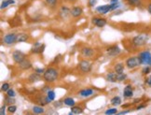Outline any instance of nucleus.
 <instances>
[{
  "mask_svg": "<svg viewBox=\"0 0 151 115\" xmlns=\"http://www.w3.org/2000/svg\"><path fill=\"white\" fill-rule=\"evenodd\" d=\"M58 77H59V72L54 67L47 68L43 74V79L49 83L54 82L55 80H58Z\"/></svg>",
  "mask_w": 151,
  "mask_h": 115,
  "instance_id": "obj_1",
  "label": "nucleus"
},
{
  "mask_svg": "<svg viewBox=\"0 0 151 115\" xmlns=\"http://www.w3.org/2000/svg\"><path fill=\"white\" fill-rule=\"evenodd\" d=\"M148 35H147V34H140V35H138L136 37H134L132 38V45L135 46V47L139 48V47H143V46H145L147 41H148Z\"/></svg>",
  "mask_w": 151,
  "mask_h": 115,
  "instance_id": "obj_2",
  "label": "nucleus"
},
{
  "mask_svg": "<svg viewBox=\"0 0 151 115\" xmlns=\"http://www.w3.org/2000/svg\"><path fill=\"white\" fill-rule=\"evenodd\" d=\"M138 58L140 60L141 65H147L151 67V53L148 51H145L139 54Z\"/></svg>",
  "mask_w": 151,
  "mask_h": 115,
  "instance_id": "obj_3",
  "label": "nucleus"
},
{
  "mask_svg": "<svg viewBox=\"0 0 151 115\" xmlns=\"http://www.w3.org/2000/svg\"><path fill=\"white\" fill-rule=\"evenodd\" d=\"M125 65L128 68H129V69H133V68H135V67L140 66L141 63L138 58V56H132V57H129V58L126 60Z\"/></svg>",
  "mask_w": 151,
  "mask_h": 115,
  "instance_id": "obj_4",
  "label": "nucleus"
},
{
  "mask_svg": "<svg viewBox=\"0 0 151 115\" xmlns=\"http://www.w3.org/2000/svg\"><path fill=\"white\" fill-rule=\"evenodd\" d=\"M78 68L81 72L89 73L91 70V63L88 60H81L78 63Z\"/></svg>",
  "mask_w": 151,
  "mask_h": 115,
  "instance_id": "obj_5",
  "label": "nucleus"
},
{
  "mask_svg": "<svg viewBox=\"0 0 151 115\" xmlns=\"http://www.w3.org/2000/svg\"><path fill=\"white\" fill-rule=\"evenodd\" d=\"M17 37L18 35H16L14 33H9L5 35L3 38V42L8 44V45H11V44H14L17 42Z\"/></svg>",
  "mask_w": 151,
  "mask_h": 115,
  "instance_id": "obj_6",
  "label": "nucleus"
},
{
  "mask_svg": "<svg viewBox=\"0 0 151 115\" xmlns=\"http://www.w3.org/2000/svg\"><path fill=\"white\" fill-rule=\"evenodd\" d=\"M46 48L45 44H42L40 42H35V44L32 46L31 48V53L32 54H42L44 50Z\"/></svg>",
  "mask_w": 151,
  "mask_h": 115,
  "instance_id": "obj_7",
  "label": "nucleus"
},
{
  "mask_svg": "<svg viewBox=\"0 0 151 115\" xmlns=\"http://www.w3.org/2000/svg\"><path fill=\"white\" fill-rule=\"evenodd\" d=\"M12 59H13V61L16 63V64L19 65L21 62H22L25 59V54L22 53V51L16 50L12 53Z\"/></svg>",
  "mask_w": 151,
  "mask_h": 115,
  "instance_id": "obj_8",
  "label": "nucleus"
},
{
  "mask_svg": "<svg viewBox=\"0 0 151 115\" xmlns=\"http://www.w3.org/2000/svg\"><path fill=\"white\" fill-rule=\"evenodd\" d=\"M110 10H112V5L111 4L99 6V7L96 8V11L100 14H106L107 12H109Z\"/></svg>",
  "mask_w": 151,
  "mask_h": 115,
  "instance_id": "obj_9",
  "label": "nucleus"
},
{
  "mask_svg": "<svg viewBox=\"0 0 151 115\" xmlns=\"http://www.w3.org/2000/svg\"><path fill=\"white\" fill-rule=\"evenodd\" d=\"M106 51H107V54L109 56L114 57V56H117V55H119L120 54V49L118 47V46L114 45V46H111V47L107 48Z\"/></svg>",
  "mask_w": 151,
  "mask_h": 115,
  "instance_id": "obj_10",
  "label": "nucleus"
},
{
  "mask_svg": "<svg viewBox=\"0 0 151 115\" xmlns=\"http://www.w3.org/2000/svg\"><path fill=\"white\" fill-rule=\"evenodd\" d=\"M80 53L84 57H89V58H91V57L94 55V50L90 47H83L81 49Z\"/></svg>",
  "mask_w": 151,
  "mask_h": 115,
  "instance_id": "obj_11",
  "label": "nucleus"
},
{
  "mask_svg": "<svg viewBox=\"0 0 151 115\" xmlns=\"http://www.w3.org/2000/svg\"><path fill=\"white\" fill-rule=\"evenodd\" d=\"M92 24L97 27L102 28L106 25V20L104 18H97V17H94V18L92 19Z\"/></svg>",
  "mask_w": 151,
  "mask_h": 115,
  "instance_id": "obj_12",
  "label": "nucleus"
},
{
  "mask_svg": "<svg viewBox=\"0 0 151 115\" xmlns=\"http://www.w3.org/2000/svg\"><path fill=\"white\" fill-rule=\"evenodd\" d=\"M106 80L109 82H119V74L117 72H110L106 75Z\"/></svg>",
  "mask_w": 151,
  "mask_h": 115,
  "instance_id": "obj_13",
  "label": "nucleus"
},
{
  "mask_svg": "<svg viewBox=\"0 0 151 115\" xmlns=\"http://www.w3.org/2000/svg\"><path fill=\"white\" fill-rule=\"evenodd\" d=\"M59 15L63 19H66L69 15H71V9H69L67 7H62L59 10Z\"/></svg>",
  "mask_w": 151,
  "mask_h": 115,
  "instance_id": "obj_14",
  "label": "nucleus"
},
{
  "mask_svg": "<svg viewBox=\"0 0 151 115\" xmlns=\"http://www.w3.org/2000/svg\"><path fill=\"white\" fill-rule=\"evenodd\" d=\"M19 67H20L21 69H22V70H28V69H30V68L32 67V63L29 61L28 59L25 58L24 61L20 63Z\"/></svg>",
  "mask_w": 151,
  "mask_h": 115,
  "instance_id": "obj_15",
  "label": "nucleus"
},
{
  "mask_svg": "<svg viewBox=\"0 0 151 115\" xmlns=\"http://www.w3.org/2000/svg\"><path fill=\"white\" fill-rule=\"evenodd\" d=\"M83 13V9L80 7H74L71 9V16L74 18H78V17L81 16Z\"/></svg>",
  "mask_w": 151,
  "mask_h": 115,
  "instance_id": "obj_16",
  "label": "nucleus"
},
{
  "mask_svg": "<svg viewBox=\"0 0 151 115\" xmlns=\"http://www.w3.org/2000/svg\"><path fill=\"white\" fill-rule=\"evenodd\" d=\"M123 95L126 98H131L133 95V89L132 85H127L123 90Z\"/></svg>",
  "mask_w": 151,
  "mask_h": 115,
  "instance_id": "obj_17",
  "label": "nucleus"
},
{
  "mask_svg": "<svg viewBox=\"0 0 151 115\" xmlns=\"http://www.w3.org/2000/svg\"><path fill=\"white\" fill-rule=\"evenodd\" d=\"M42 80V77L40 74L37 73V72H34L32 73L30 76L28 77V80L30 82H39V80Z\"/></svg>",
  "mask_w": 151,
  "mask_h": 115,
  "instance_id": "obj_18",
  "label": "nucleus"
},
{
  "mask_svg": "<svg viewBox=\"0 0 151 115\" xmlns=\"http://www.w3.org/2000/svg\"><path fill=\"white\" fill-rule=\"evenodd\" d=\"M78 95L80 96H82V97H89V96L93 95V90L91 89V88H87V89L80 90L78 92Z\"/></svg>",
  "mask_w": 151,
  "mask_h": 115,
  "instance_id": "obj_19",
  "label": "nucleus"
},
{
  "mask_svg": "<svg viewBox=\"0 0 151 115\" xmlns=\"http://www.w3.org/2000/svg\"><path fill=\"white\" fill-rule=\"evenodd\" d=\"M83 113V108L78 107V106H73L71 107V111L69 112V115L72 114H82Z\"/></svg>",
  "mask_w": 151,
  "mask_h": 115,
  "instance_id": "obj_20",
  "label": "nucleus"
},
{
  "mask_svg": "<svg viewBox=\"0 0 151 115\" xmlns=\"http://www.w3.org/2000/svg\"><path fill=\"white\" fill-rule=\"evenodd\" d=\"M28 38H29L28 34H25V33L18 34V37H17V42H25L28 40Z\"/></svg>",
  "mask_w": 151,
  "mask_h": 115,
  "instance_id": "obj_21",
  "label": "nucleus"
},
{
  "mask_svg": "<svg viewBox=\"0 0 151 115\" xmlns=\"http://www.w3.org/2000/svg\"><path fill=\"white\" fill-rule=\"evenodd\" d=\"M114 70L118 74L123 73V71H124V64H122V63H118V64H116L115 67H114Z\"/></svg>",
  "mask_w": 151,
  "mask_h": 115,
  "instance_id": "obj_22",
  "label": "nucleus"
},
{
  "mask_svg": "<svg viewBox=\"0 0 151 115\" xmlns=\"http://www.w3.org/2000/svg\"><path fill=\"white\" fill-rule=\"evenodd\" d=\"M32 111L35 114H42L45 111V110L43 108V106H34Z\"/></svg>",
  "mask_w": 151,
  "mask_h": 115,
  "instance_id": "obj_23",
  "label": "nucleus"
},
{
  "mask_svg": "<svg viewBox=\"0 0 151 115\" xmlns=\"http://www.w3.org/2000/svg\"><path fill=\"white\" fill-rule=\"evenodd\" d=\"M63 104L68 107H73V106H75L76 102L72 97H66V98H65V100H63Z\"/></svg>",
  "mask_w": 151,
  "mask_h": 115,
  "instance_id": "obj_24",
  "label": "nucleus"
},
{
  "mask_svg": "<svg viewBox=\"0 0 151 115\" xmlns=\"http://www.w3.org/2000/svg\"><path fill=\"white\" fill-rule=\"evenodd\" d=\"M110 102H111V104L113 106H119L121 104V98L119 96H114Z\"/></svg>",
  "mask_w": 151,
  "mask_h": 115,
  "instance_id": "obj_25",
  "label": "nucleus"
},
{
  "mask_svg": "<svg viewBox=\"0 0 151 115\" xmlns=\"http://www.w3.org/2000/svg\"><path fill=\"white\" fill-rule=\"evenodd\" d=\"M127 3L132 7H139L141 5V0H126Z\"/></svg>",
  "mask_w": 151,
  "mask_h": 115,
  "instance_id": "obj_26",
  "label": "nucleus"
},
{
  "mask_svg": "<svg viewBox=\"0 0 151 115\" xmlns=\"http://www.w3.org/2000/svg\"><path fill=\"white\" fill-rule=\"evenodd\" d=\"M15 99H14V97H11V96H6L5 97V104L6 105H13L14 103H15Z\"/></svg>",
  "mask_w": 151,
  "mask_h": 115,
  "instance_id": "obj_27",
  "label": "nucleus"
},
{
  "mask_svg": "<svg viewBox=\"0 0 151 115\" xmlns=\"http://www.w3.org/2000/svg\"><path fill=\"white\" fill-rule=\"evenodd\" d=\"M14 3H15V2H14V0H5V1H3L2 4H1V9H5V8L9 7V5H12V4H14Z\"/></svg>",
  "mask_w": 151,
  "mask_h": 115,
  "instance_id": "obj_28",
  "label": "nucleus"
},
{
  "mask_svg": "<svg viewBox=\"0 0 151 115\" xmlns=\"http://www.w3.org/2000/svg\"><path fill=\"white\" fill-rule=\"evenodd\" d=\"M118 110L116 108H108V110L106 111V112H104V114L106 115H113V114H118Z\"/></svg>",
  "mask_w": 151,
  "mask_h": 115,
  "instance_id": "obj_29",
  "label": "nucleus"
},
{
  "mask_svg": "<svg viewBox=\"0 0 151 115\" xmlns=\"http://www.w3.org/2000/svg\"><path fill=\"white\" fill-rule=\"evenodd\" d=\"M47 96L49 97V99L50 101H53L55 99V92L52 90H50L49 92H47Z\"/></svg>",
  "mask_w": 151,
  "mask_h": 115,
  "instance_id": "obj_30",
  "label": "nucleus"
},
{
  "mask_svg": "<svg viewBox=\"0 0 151 115\" xmlns=\"http://www.w3.org/2000/svg\"><path fill=\"white\" fill-rule=\"evenodd\" d=\"M150 72H151V67L150 66L145 67L143 69H142V73L144 74V75H148Z\"/></svg>",
  "mask_w": 151,
  "mask_h": 115,
  "instance_id": "obj_31",
  "label": "nucleus"
},
{
  "mask_svg": "<svg viewBox=\"0 0 151 115\" xmlns=\"http://www.w3.org/2000/svg\"><path fill=\"white\" fill-rule=\"evenodd\" d=\"M17 111V107L13 104V105H9L8 107V112L9 113H14Z\"/></svg>",
  "mask_w": 151,
  "mask_h": 115,
  "instance_id": "obj_32",
  "label": "nucleus"
},
{
  "mask_svg": "<svg viewBox=\"0 0 151 115\" xmlns=\"http://www.w3.org/2000/svg\"><path fill=\"white\" fill-rule=\"evenodd\" d=\"M9 87H10L9 83L5 82V83H3L2 86H1V91H2V92H7V91L9 89Z\"/></svg>",
  "mask_w": 151,
  "mask_h": 115,
  "instance_id": "obj_33",
  "label": "nucleus"
},
{
  "mask_svg": "<svg viewBox=\"0 0 151 115\" xmlns=\"http://www.w3.org/2000/svg\"><path fill=\"white\" fill-rule=\"evenodd\" d=\"M7 95L8 96H11V97H15V91L13 90V89H11V88H9L8 91H7Z\"/></svg>",
  "mask_w": 151,
  "mask_h": 115,
  "instance_id": "obj_34",
  "label": "nucleus"
},
{
  "mask_svg": "<svg viewBox=\"0 0 151 115\" xmlns=\"http://www.w3.org/2000/svg\"><path fill=\"white\" fill-rule=\"evenodd\" d=\"M127 79V75L124 73H120L119 74V82H123V80H125Z\"/></svg>",
  "mask_w": 151,
  "mask_h": 115,
  "instance_id": "obj_35",
  "label": "nucleus"
},
{
  "mask_svg": "<svg viewBox=\"0 0 151 115\" xmlns=\"http://www.w3.org/2000/svg\"><path fill=\"white\" fill-rule=\"evenodd\" d=\"M45 1L47 2L50 6H55L57 3V0H45Z\"/></svg>",
  "mask_w": 151,
  "mask_h": 115,
  "instance_id": "obj_36",
  "label": "nucleus"
},
{
  "mask_svg": "<svg viewBox=\"0 0 151 115\" xmlns=\"http://www.w3.org/2000/svg\"><path fill=\"white\" fill-rule=\"evenodd\" d=\"M45 70L46 69H44V68H36V69H35V72H37V73H38V74L41 75V74H44Z\"/></svg>",
  "mask_w": 151,
  "mask_h": 115,
  "instance_id": "obj_37",
  "label": "nucleus"
},
{
  "mask_svg": "<svg viewBox=\"0 0 151 115\" xmlns=\"http://www.w3.org/2000/svg\"><path fill=\"white\" fill-rule=\"evenodd\" d=\"M6 110H7V108H6V104H5L4 106L1 107V110H0V114L5 115L6 114Z\"/></svg>",
  "mask_w": 151,
  "mask_h": 115,
  "instance_id": "obj_38",
  "label": "nucleus"
},
{
  "mask_svg": "<svg viewBox=\"0 0 151 115\" xmlns=\"http://www.w3.org/2000/svg\"><path fill=\"white\" fill-rule=\"evenodd\" d=\"M97 0H89V5L91 6V7H93V6L96 4Z\"/></svg>",
  "mask_w": 151,
  "mask_h": 115,
  "instance_id": "obj_39",
  "label": "nucleus"
},
{
  "mask_svg": "<svg viewBox=\"0 0 151 115\" xmlns=\"http://www.w3.org/2000/svg\"><path fill=\"white\" fill-rule=\"evenodd\" d=\"M146 107H147V105H146V104H144V105H140V106H138V107L136 108V110H137V111H140V110H142V108H146Z\"/></svg>",
  "mask_w": 151,
  "mask_h": 115,
  "instance_id": "obj_40",
  "label": "nucleus"
},
{
  "mask_svg": "<svg viewBox=\"0 0 151 115\" xmlns=\"http://www.w3.org/2000/svg\"><path fill=\"white\" fill-rule=\"evenodd\" d=\"M146 82H147V85L149 86V87L151 88V75H150V77H149V78L147 79V80Z\"/></svg>",
  "mask_w": 151,
  "mask_h": 115,
  "instance_id": "obj_41",
  "label": "nucleus"
},
{
  "mask_svg": "<svg viewBox=\"0 0 151 115\" xmlns=\"http://www.w3.org/2000/svg\"><path fill=\"white\" fill-rule=\"evenodd\" d=\"M130 112V111H119V112H118V114L119 115H123V114H127V113H129Z\"/></svg>",
  "mask_w": 151,
  "mask_h": 115,
  "instance_id": "obj_42",
  "label": "nucleus"
},
{
  "mask_svg": "<svg viewBox=\"0 0 151 115\" xmlns=\"http://www.w3.org/2000/svg\"><path fill=\"white\" fill-rule=\"evenodd\" d=\"M147 11L149 12V14H151V3L147 5Z\"/></svg>",
  "mask_w": 151,
  "mask_h": 115,
  "instance_id": "obj_43",
  "label": "nucleus"
},
{
  "mask_svg": "<svg viewBox=\"0 0 151 115\" xmlns=\"http://www.w3.org/2000/svg\"><path fill=\"white\" fill-rule=\"evenodd\" d=\"M54 106H55V107H60V106H61V103H60V101L58 102V103H56V102H55V103H54Z\"/></svg>",
  "mask_w": 151,
  "mask_h": 115,
  "instance_id": "obj_44",
  "label": "nucleus"
},
{
  "mask_svg": "<svg viewBox=\"0 0 151 115\" xmlns=\"http://www.w3.org/2000/svg\"><path fill=\"white\" fill-rule=\"evenodd\" d=\"M117 2H119V0H111L110 3H117Z\"/></svg>",
  "mask_w": 151,
  "mask_h": 115,
  "instance_id": "obj_45",
  "label": "nucleus"
},
{
  "mask_svg": "<svg viewBox=\"0 0 151 115\" xmlns=\"http://www.w3.org/2000/svg\"><path fill=\"white\" fill-rule=\"evenodd\" d=\"M69 1H75V0H69Z\"/></svg>",
  "mask_w": 151,
  "mask_h": 115,
  "instance_id": "obj_46",
  "label": "nucleus"
}]
</instances>
